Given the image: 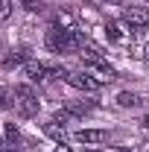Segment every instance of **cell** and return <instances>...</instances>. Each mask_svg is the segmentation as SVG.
<instances>
[{
	"label": "cell",
	"instance_id": "obj_1",
	"mask_svg": "<svg viewBox=\"0 0 149 152\" xmlns=\"http://www.w3.org/2000/svg\"><path fill=\"white\" fill-rule=\"evenodd\" d=\"M12 96H15V111L20 117H35L38 114V96L29 85H15Z\"/></svg>",
	"mask_w": 149,
	"mask_h": 152
},
{
	"label": "cell",
	"instance_id": "obj_2",
	"mask_svg": "<svg viewBox=\"0 0 149 152\" xmlns=\"http://www.w3.org/2000/svg\"><path fill=\"white\" fill-rule=\"evenodd\" d=\"M64 79H67L73 88H79V91H99V88H102V82H99V79H93L88 70H67Z\"/></svg>",
	"mask_w": 149,
	"mask_h": 152
},
{
	"label": "cell",
	"instance_id": "obj_3",
	"mask_svg": "<svg viewBox=\"0 0 149 152\" xmlns=\"http://www.w3.org/2000/svg\"><path fill=\"white\" fill-rule=\"evenodd\" d=\"M123 20L131 29H146L149 26V9H143V6H126L123 9Z\"/></svg>",
	"mask_w": 149,
	"mask_h": 152
},
{
	"label": "cell",
	"instance_id": "obj_4",
	"mask_svg": "<svg viewBox=\"0 0 149 152\" xmlns=\"http://www.w3.org/2000/svg\"><path fill=\"white\" fill-rule=\"evenodd\" d=\"M23 73L29 76L32 82H44L47 76H56V67L41 64V61H26V64H23Z\"/></svg>",
	"mask_w": 149,
	"mask_h": 152
},
{
	"label": "cell",
	"instance_id": "obj_5",
	"mask_svg": "<svg viewBox=\"0 0 149 152\" xmlns=\"http://www.w3.org/2000/svg\"><path fill=\"white\" fill-rule=\"evenodd\" d=\"M64 32H67V29H58V26H50V29H47L44 41H47V47H50L53 53H64Z\"/></svg>",
	"mask_w": 149,
	"mask_h": 152
},
{
	"label": "cell",
	"instance_id": "obj_6",
	"mask_svg": "<svg viewBox=\"0 0 149 152\" xmlns=\"http://www.w3.org/2000/svg\"><path fill=\"white\" fill-rule=\"evenodd\" d=\"M76 140L79 143H105L108 132H102V129H82V132H76Z\"/></svg>",
	"mask_w": 149,
	"mask_h": 152
},
{
	"label": "cell",
	"instance_id": "obj_7",
	"mask_svg": "<svg viewBox=\"0 0 149 152\" xmlns=\"http://www.w3.org/2000/svg\"><path fill=\"white\" fill-rule=\"evenodd\" d=\"M143 99H140V94H134V91H120L117 94V105L120 108H137Z\"/></svg>",
	"mask_w": 149,
	"mask_h": 152
},
{
	"label": "cell",
	"instance_id": "obj_8",
	"mask_svg": "<svg viewBox=\"0 0 149 152\" xmlns=\"http://www.w3.org/2000/svg\"><path fill=\"white\" fill-rule=\"evenodd\" d=\"M44 134L53 137L56 143H67V132H64V126H58L56 120H53V123H44Z\"/></svg>",
	"mask_w": 149,
	"mask_h": 152
},
{
	"label": "cell",
	"instance_id": "obj_9",
	"mask_svg": "<svg viewBox=\"0 0 149 152\" xmlns=\"http://www.w3.org/2000/svg\"><path fill=\"white\" fill-rule=\"evenodd\" d=\"M93 108H96L93 99H70L67 102V111L70 114H85V111H93Z\"/></svg>",
	"mask_w": 149,
	"mask_h": 152
},
{
	"label": "cell",
	"instance_id": "obj_10",
	"mask_svg": "<svg viewBox=\"0 0 149 152\" xmlns=\"http://www.w3.org/2000/svg\"><path fill=\"white\" fill-rule=\"evenodd\" d=\"M56 26H58V29H67V32L76 29L73 15H70V12H64V9H58V12H56Z\"/></svg>",
	"mask_w": 149,
	"mask_h": 152
},
{
	"label": "cell",
	"instance_id": "obj_11",
	"mask_svg": "<svg viewBox=\"0 0 149 152\" xmlns=\"http://www.w3.org/2000/svg\"><path fill=\"white\" fill-rule=\"evenodd\" d=\"M105 32H108V38H111V41H126V38H129L117 20H108V23H105Z\"/></svg>",
	"mask_w": 149,
	"mask_h": 152
},
{
	"label": "cell",
	"instance_id": "obj_12",
	"mask_svg": "<svg viewBox=\"0 0 149 152\" xmlns=\"http://www.w3.org/2000/svg\"><path fill=\"white\" fill-rule=\"evenodd\" d=\"M6 143H9V146H18L20 143V132H18L15 123H6Z\"/></svg>",
	"mask_w": 149,
	"mask_h": 152
},
{
	"label": "cell",
	"instance_id": "obj_13",
	"mask_svg": "<svg viewBox=\"0 0 149 152\" xmlns=\"http://www.w3.org/2000/svg\"><path fill=\"white\" fill-rule=\"evenodd\" d=\"M12 18V0H0V20Z\"/></svg>",
	"mask_w": 149,
	"mask_h": 152
},
{
	"label": "cell",
	"instance_id": "obj_14",
	"mask_svg": "<svg viewBox=\"0 0 149 152\" xmlns=\"http://www.w3.org/2000/svg\"><path fill=\"white\" fill-rule=\"evenodd\" d=\"M23 61V53H15V56H6L3 58V67H15V64H20Z\"/></svg>",
	"mask_w": 149,
	"mask_h": 152
},
{
	"label": "cell",
	"instance_id": "obj_15",
	"mask_svg": "<svg viewBox=\"0 0 149 152\" xmlns=\"http://www.w3.org/2000/svg\"><path fill=\"white\" fill-rule=\"evenodd\" d=\"M12 102H9V88L6 85H0V108H9Z\"/></svg>",
	"mask_w": 149,
	"mask_h": 152
},
{
	"label": "cell",
	"instance_id": "obj_16",
	"mask_svg": "<svg viewBox=\"0 0 149 152\" xmlns=\"http://www.w3.org/2000/svg\"><path fill=\"white\" fill-rule=\"evenodd\" d=\"M20 3H23V9H29V12L41 9V0H20Z\"/></svg>",
	"mask_w": 149,
	"mask_h": 152
},
{
	"label": "cell",
	"instance_id": "obj_17",
	"mask_svg": "<svg viewBox=\"0 0 149 152\" xmlns=\"http://www.w3.org/2000/svg\"><path fill=\"white\" fill-rule=\"evenodd\" d=\"M56 152H70V146H64V143H58V149Z\"/></svg>",
	"mask_w": 149,
	"mask_h": 152
},
{
	"label": "cell",
	"instance_id": "obj_18",
	"mask_svg": "<svg viewBox=\"0 0 149 152\" xmlns=\"http://www.w3.org/2000/svg\"><path fill=\"white\" fill-rule=\"evenodd\" d=\"M140 123H143V129H149V114L143 117V120H140Z\"/></svg>",
	"mask_w": 149,
	"mask_h": 152
},
{
	"label": "cell",
	"instance_id": "obj_19",
	"mask_svg": "<svg viewBox=\"0 0 149 152\" xmlns=\"http://www.w3.org/2000/svg\"><path fill=\"white\" fill-rule=\"evenodd\" d=\"M114 152H131V149H114Z\"/></svg>",
	"mask_w": 149,
	"mask_h": 152
}]
</instances>
